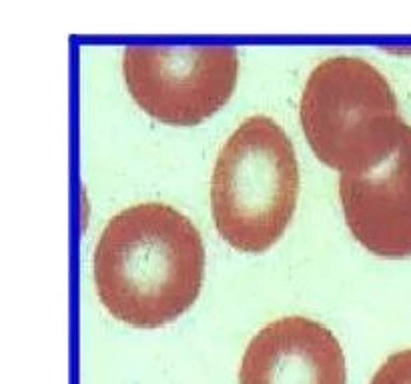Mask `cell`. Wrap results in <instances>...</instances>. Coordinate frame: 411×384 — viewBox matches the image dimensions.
Returning <instances> with one entry per match:
<instances>
[{
  "label": "cell",
  "mask_w": 411,
  "mask_h": 384,
  "mask_svg": "<svg viewBox=\"0 0 411 384\" xmlns=\"http://www.w3.org/2000/svg\"><path fill=\"white\" fill-rule=\"evenodd\" d=\"M100 302L137 329L169 324L197 301L205 247L197 226L161 203L128 206L107 222L95 248Z\"/></svg>",
  "instance_id": "6da1fadb"
},
{
  "label": "cell",
  "mask_w": 411,
  "mask_h": 384,
  "mask_svg": "<svg viewBox=\"0 0 411 384\" xmlns=\"http://www.w3.org/2000/svg\"><path fill=\"white\" fill-rule=\"evenodd\" d=\"M297 196L293 142L269 116L245 118L215 160L211 212L217 233L241 252H263L287 231Z\"/></svg>",
  "instance_id": "7a4b0ae2"
},
{
  "label": "cell",
  "mask_w": 411,
  "mask_h": 384,
  "mask_svg": "<svg viewBox=\"0 0 411 384\" xmlns=\"http://www.w3.org/2000/svg\"><path fill=\"white\" fill-rule=\"evenodd\" d=\"M299 114L315 156L341 174L379 165L396 151L405 126L387 78L368 60L347 55L311 70Z\"/></svg>",
  "instance_id": "3957f363"
},
{
  "label": "cell",
  "mask_w": 411,
  "mask_h": 384,
  "mask_svg": "<svg viewBox=\"0 0 411 384\" xmlns=\"http://www.w3.org/2000/svg\"><path fill=\"white\" fill-rule=\"evenodd\" d=\"M123 72L144 112L161 123L193 126L231 98L239 55L233 46H127Z\"/></svg>",
  "instance_id": "277c9868"
},
{
  "label": "cell",
  "mask_w": 411,
  "mask_h": 384,
  "mask_svg": "<svg viewBox=\"0 0 411 384\" xmlns=\"http://www.w3.org/2000/svg\"><path fill=\"white\" fill-rule=\"evenodd\" d=\"M343 217L355 240L383 259L411 256V126L371 170L341 174Z\"/></svg>",
  "instance_id": "5b68a950"
},
{
  "label": "cell",
  "mask_w": 411,
  "mask_h": 384,
  "mask_svg": "<svg viewBox=\"0 0 411 384\" xmlns=\"http://www.w3.org/2000/svg\"><path fill=\"white\" fill-rule=\"evenodd\" d=\"M337 336L305 316H283L257 332L239 369V384H345Z\"/></svg>",
  "instance_id": "8992f818"
},
{
  "label": "cell",
  "mask_w": 411,
  "mask_h": 384,
  "mask_svg": "<svg viewBox=\"0 0 411 384\" xmlns=\"http://www.w3.org/2000/svg\"><path fill=\"white\" fill-rule=\"evenodd\" d=\"M369 384H411V348L393 352L377 369Z\"/></svg>",
  "instance_id": "52a82bcc"
}]
</instances>
